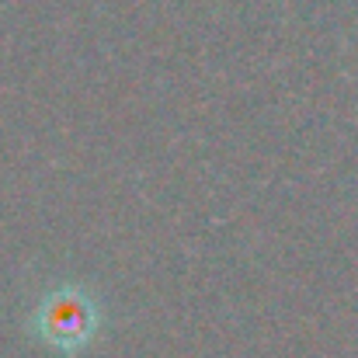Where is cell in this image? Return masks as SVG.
<instances>
[{"label": "cell", "mask_w": 358, "mask_h": 358, "mask_svg": "<svg viewBox=\"0 0 358 358\" xmlns=\"http://www.w3.org/2000/svg\"><path fill=\"white\" fill-rule=\"evenodd\" d=\"M91 310L80 303V296H56L45 310H42V331L52 345H80L91 334Z\"/></svg>", "instance_id": "cell-1"}]
</instances>
